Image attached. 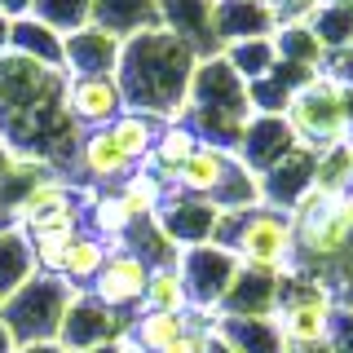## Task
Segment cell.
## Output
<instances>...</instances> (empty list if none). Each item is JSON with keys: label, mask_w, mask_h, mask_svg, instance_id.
Listing matches in <instances>:
<instances>
[{"label": "cell", "mask_w": 353, "mask_h": 353, "mask_svg": "<svg viewBox=\"0 0 353 353\" xmlns=\"http://www.w3.org/2000/svg\"><path fill=\"white\" fill-rule=\"evenodd\" d=\"M279 31V14L270 0H216V40L221 49L234 40H256Z\"/></svg>", "instance_id": "obj_19"}, {"label": "cell", "mask_w": 353, "mask_h": 353, "mask_svg": "<svg viewBox=\"0 0 353 353\" xmlns=\"http://www.w3.org/2000/svg\"><path fill=\"white\" fill-rule=\"evenodd\" d=\"M115 194L124 199V208L132 212V221H150L163 208V199H168V181H159L150 168H141V163H137V168L115 185Z\"/></svg>", "instance_id": "obj_31"}, {"label": "cell", "mask_w": 353, "mask_h": 353, "mask_svg": "<svg viewBox=\"0 0 353 353\" xmlns=\"http://www.w3.org/2000/svg\"><path fill=\"white\" fill-rule=\"evenodd\" d=\"M31 274H40V270H36L27 234H22V230H0V301L14 296Z\"/></svg>", "instance_id": "obj_32"}, {"label": "cell", "mask_w": 353, "mask_h": 353, "mask_svg": "<svg viewBox=\"0 0 353 353\" xmlns=\"http://www.w3.org/2000/svg\"><path fill=\"white\" fill-rule=\"evenodd\" d=\"M323 71L327 75H336L345 88H353V49H340V53H331V58L323 62Z\"/></svg>", "instance_id": "obj_42"}, {"label": "cell", "mask_w": 353, "mask_h": 353, "mask_svg": "<svg viewBox=\"0 0 353 353\" xmlns=\"http://www.w3.org/2000/svg\"><path fill=\"white\" fill-rule=\"evenodd\" d=\"M124 353H132V349H128V345H124Z\"/></svg>", "instance_id": "obj_52"}, {"label": "cell", "mask_w": 353, "mask_h": 353, "mask_svg": "<svg viewBox=\"0 0 353 353\" xmlns=\"http://www.w3.org/2000/svg\"><path fill=\"white\" fill-rule=\"evenodd\" d=\"M66 115L75 119L84 132L110 128L124 115V93H119L115 75H66V93H62Z\"/></svg>", "instance_id": "obj_11"}, {"label": "cell", "mask_w": 353, "mask_h": 353, "mask_svg": "<svg viewBox=\"0 0 353 353\" xmlns=\"http://www.w3.org/2000/svg\"><path fill=\"white\" fill-rule=\"evenodd\" d=\"M221 58L230 62V71L239 75L243 84H256L279 66V49H274V36H256V40H234L221 49Z\"/></svg>", "instance_id": "obj_28"}, {"label": "cell", "mask_w": 353, "mask_h": 353, "mask_svg": "<svg viewBox=\"0 0 353 353\" xmlns=\"http://www.w3.org/2000/svg\"><path fill=\"white\" fill-rule=\"evenodd\" d=\"M336 5H353V0H336Z\"/></svg>", "instance_id": "obj_51"}, {"label": "cell", "mask_w": 353, "mask_h": 353, "mask_svg": "<svg viewBox=\"0 0 353 353\" xmlns=\"http://www.w3.org/2000/svg\"><path fill=\"white\" fill-rule=\"evenodd\" d=\"M71 199H80V185L66 181V176H58V172H49V176H40V181L27 190V199L14 208V221H9V225H14V230H27L31 221H40L44 212L71 203Z\"/></svg>", "instance_id": "obj_27"}, {"label": "cell", "mask_w": 353, "mask_h": 353, "mask_svg": "<svg viewBox=\"0 0 353 353\" xmlns=\"http://www.w3.org/2000/svg\"><path fill=\"white\" fill-rule=\"evenodd\" d=\"M190 323H194V309H185V314H146V309H137L124 345L132 353H163L172 340H181L190 331Z\"/></svg>", "instance_id": "obj_23"}, {"label": "cell", "mask_w": 353, "mask_h": 353, "mask_svg": "<svg viewBox=\"0 0 353 353\" xmlns=\"http://www.w3.org/2000/svg\"><path fill=\"white\" fill-rule=\"evenodd\" d=\"M287 353H331V340H287Z\"/></svg>", "instance_id": "obj_44"}, {"label": "cell", "mask_w": 353, "mask_h": 353, "mask_svg": "<svg viewBox=\"0 0 353 353\" xmlns=\"http://www.w3.org/2000/svg\"><path fill=\"white\" fill-rule=\"evenodd\" d=\"M194 66H199V53L190 44L176 40L172 31L154 27L124 40L115 84L124 93L128 110H141L159 124H185V97H190Z\"/></svg>", "instance_id": "obj_2"}, {"label": "cell", "mask_w": 353, "mask_h": 353, "mask_svg": "<svg viewBox=\"0 0 353 353\" xmlns=\"http://www.w3.org/2000/svg\"><path fill=\"white\" fill-rule=\"evenodd\" d=\"M84 230L115 248L132 230V212L124 208V199L115 190H84Z\"/></svg>", "instance_id": "obj_25"}, {"label": "cell", "mask_w": 353, "mask_h": 353, "mask_svg": "<svg viewBox=\"0 0 353 353\" xmlns=\"http://www.w3.org/2000/svg\"><path fill=\"white\" fill-rule=\"evenodd\" d=\"M283 119L292 124V137L301 150L323 154L340 141H349V115H345V84L327 71H314L287 102Z\"/></svg>", "instance_id": "obj_5"}, {"label": "cell", "mask_w": 353, "mask_h": 353, "mask_svg": "<svg viewBox=\"0 0 353 353\" xmlns=\"http://www.w3.org/2000/svg\"><path fill=\"white\" fill-rule=\"evenodd\" d=\"M154 225L168 234L176 248H199V243H212L216 234V221H221V208H212L208 199H194V194H181V190H168L163 208L150 216Z\"/></svg>", "instance_id": "obj_12"}, {"label": "cell", "mask_w": 353, "mask_h": 353, "mask_svg": "<svg viewBox=\"0 0 353 353\" xmlns=\"http://www.w3.org/2000/svg\"><path fill=\"white\" fill-rule=\"evenodd\" d=\"M119 53H124V40L88 22V27L62 36V71L66 75H115Z\"/></svg>", "instance_id": "obj_16"}, {"label": "cell", "mask_w": 353, "mask_h": 353, "mask_svg": "<svg viewBox=\"0 0 353 353\" xmlns=\"http://www.w3.org/2000/svg\"><path fill=\"white\" fill-rule=\"evenodd\" d=\"M141 309H146V314H185V309H190V296H185V283H181V274H176V265L150 270L146 292H141Z\"/></svg>", "instance_id": "obj_35"}, {"label": "cell", "mask_w": 353, "mask_h": 353, "mask_svg": "<svg viewBox=\"0 0 353 353\" xmlns=\"http://www.w3.org/2000/svg\"><path fill=\"white\" fill-rule=\"evenodd\" d=\"M106 252H110V243H102L97 234H84L66 248V256H62V270H58V279L62 283H71L75 292H88V283L97 279V270H102V261H106Z\"/></svg>", "instance_id": "obj_30"}, {"label": "cell", "mask_w": 353, "mask_h": 353, "mask_svg": "<svg viewBox=\"0 0 353 353\" xmlns=\"http://www.w3.org/2000/svg\"><path fill=\"white\" fill-rule=\"evenodd\" d=\"M248 119H252L248 84L230 71V62L221 58V53L216 58H199L194 80H190V97H185V128H190L203 146H216V150L234 154Z\"/></svg>", "instance_id": "obj_3"}, {"label": "cell", "mask_w": 353, "mask_h": 353, "mask_svg": "<svg viewBox=\"0 0 353 353\" xmlns=\"http://www.w3.org/2000/svg\"><path fill=\"white\" fill-rule=\"evenodd\" d=\"M146 279H150V265L141 256H132L128 248H110L102 270H97V279L88 283V296L93 301H102L106 309H115V314L132 318L141 309V292H146Z\"/></svg>", "instance_id": "obj_9"}, {"label": "cell", "mask_w": 353, "mask_h": 353, "mask_svg": "<svg viewBox=\"0 0 353 353\" xmlns=\"http://www.w3.org/2000/svg\"><path fill=\"white\" fill-rule=\"evenodd\" d=\"M14 349H18V340L9 336V327H5V323H0V353H14Z\"/></svg>", "instance_id": "obj_47"}, {"label": "cell", "mask_w": 353, "mask_h": 353, "mask_svg": "<svg viewBox=\"0 0 353 353\" xmlns=\"http://www.w3.org/2000/svg\"><path fill=\"white\" fill-rule=\"evenodd\" d=\"M212 331L234 353H287V340H283V331H279L274 318H230V314H216Z\"/></svg>", "instance_id": "obj_21"}, {"label": "cell", "mask_w": 353, "mask_h": 353, "mask_svg": "<svg viewBox=\"0 0 353 353\" xmlns=\"http://www.w3.org/2000/svg\"><path fill=\"white\" fill-rule=\"evenodd\" d=\"M128 323L132 318L106 309L102 301H93L88 292H75L71 305H66V318L58 327V345L66 353H88V349H106V345H119L128 336Z\"/></svg>", "instance_id": "obj_8"}, {"label": "cell", "mask_w": 353, "mask_h": 353, "mask_svg": "<svg viewBox=\"0 0 353 353\" xmlns=\"http://www.w3.org/2000/svg\"><path fill=\"white\" fill-rule=\"evenodd\" d=\"M5 49H14V53H22V58H31V62H40V66L62 71V36L53 27H44L40 18H31V14L9 22Z\"/></svg>", "instance_id": "obj_24"}, {"label": "cell", "mask_w": 353, "mask_h": 353, "mask_svg": "<svg viewBox=\"0 0 353 353\" xmlns=\"http://www.w3.org/2000/svg\"><path fill=\"white\" fill-rule=\"evenodd\" d=\"M88 353H124V340H119V345H106V349H88Z\"/></svg>", "instance_id": "obj_49"}, {"label": "cell", "mask_w": 353, "mask_h": 353, "mask_svg": "<svg viewBox=\"0 0 353 353\" xmlns=\"http://www.w3.org/2000/svg\"><path fill=\"white\" fill-rule=\"evenodd\" d=\"M212 243L234 252L239 265L248 270H265L279 279L296 270V225L292 212H279V208L261 203L252 212H221Z\"/></svg>", "instance_id": "obj_4"}, {"label": "cell", "mask_w": 353, "mask_h": 353, "mask_svg": "<svg viewBox=\"0 0 353 353\" xmlns=\"http://www.w3.org/2000/svg\"><path fill=\"white\" fill-rule=\"evenodd\" d=\"M323 0H274V14H279V27L283 22H305Z\"/></svg>", "instance_id": "obj_41"}, {"label": "cell", "mask_w": 353, "mask_h": 353, "mask_svg": "<svg viewBox=\"0 0 353 353\" xmlns=\"http://www.w3.org/2000/svg\"><path fill=\"white\" fill-rule=\"evenodd\" d=\"M327 340H331V353H353V305H336Z\"/></svg>", "instance_id": "obj_40"}, {"label": "cell", "mask_w": 353, "mask_h": 353, "mask_svg": "<svg viewBox=\"0 0 353 353\" xmlns=\"http://www.w3.org/2000/svg\"><path fill=\"white\" fill-rule=\"evenodd\" d=\"M62 93L66 71L40 66L14 49L0 53V146L75 181L84 128L66 115Z\"/></svg>", "instance_id": "obj_1"}, {"label": "cell", "mask_w": 353, "mask_h": 353, "mask_svg": "<svg viewBox=\"0 0 353 353\" xmlns=\"http://www.w3.org/2000/svg\"><path fill=\"white\" fill-rule=\"evenodd\" d=\"M159 27L185 40L199 58H216V0H159Z\"/></svg>", "instance_id": "obj_14"}, {"label": "cell", "mask_w": 353, "mask_h": 353, "mask_svg": "<svg viewBox=\"0 0 353 353\" xmlns=\"http://www.w3.org/2000/svg\"><path fill=\"white\" fill-rule=\"evenodd\" d=\"M75 287L62 283L58 274H31L14 296L0 301V323L9 327V336L18 345H44V340H58V327L66 318Z\"/></svg>", "instance_id": "obj_6"}, {"label": "cell", "mask_w": 353, "mask_h": 353, "mask_svg": "<svg viewBox=\"0 0 353 353\" xmlns=\"http://www.w3.org/2000/svg\"><path fill=\"white\" fill-rule=\"evenodd\" d=\"M176 274H181V283H185L190 309L216 318V309H221L230 283H234V274H239V256L225 252V248H216V243H199V248H185L181 256H176Z\"/></svg>", "instance_id": "obj_7"}, {"label": "cell", "mask_w": 353, "mask_h": 353, "mask_svg": "<svg viewBox=\"0 0 353 353\" xmlns=\"http://www.w3.org/2000/svg\"><path fill=\"white\" fill-rule=\"evenodd\" d=\"M31 18H40L44 27H53L58 36H71L93 22V0H36Z\"/></svg>", "instance_id": "obj_38"}, {"label": "cell", "mask_w": 353, "mask_h": 353, "mask_svg": "<svg viewBox=\"0 0 353 353\" xmlns=\"http://www.w3.org/2000/svg\"><path fill=\"white\" fill-rule=\"evenodd\" d=\"M279 287H283L279 274L239 265V274H234V283H230V292H225V301H221L216 314H230V318H274V309H279Z\"/></svg>", "instance_id": "obj_18"}, {"label": "cell", "mask_w": 353, "mask_h": 353, "mask_svg": "<svg viewBox=\"0 0 353 353\" xmlns=\"http://www.w3.org/2000/svg\"><path fill=\"white\" fill-rule=\"evenodd\" d=\"M5 36H9V18H0V53H5Z\"/></svg>", "instance_id": "obj_50"}, {"label": "cell", "mask_w": 353, "mask_h": 353, "mask_svg": "<svg viewBox=\"0 0 353 353\" xmlns=\"http://www.w3.org/2000/svg\"><path fill=\"white\" fill-rule=\"evenodd\" d=\"M14 353H66L58 340H44V345H18Z\"/></svg>", "instance_id": "obj_45"}, {"label": "cell", "mask_w": 353, "mask_h": 353, "mask_svg": "<svg viewBox=\"0 0 353 353\" xmlns=\"http://www.w3.org/2000/svg\"><path fill=\"white\" fill-rule=\"evenodd\" d=\"M132 168H137V163L115 146V137H110L106 128L84 132L80 163H75V185H80V190H115Z\"/></svg>", "instance_id": "obj_15"}, {"label": "cell", "mask_w": 353, "mask_h": 353, "mask_svg": "<svg viewBox=\"0 0 353 353\" xmlns=\"http://www.w3.org/2000/svg\"><path fill=\"white\" fill-rule=\"evenodd\" d=\"M31 5H36V0H0V18H27L31 14Z\"/></svg>", "instance_id": "obj_43"}, {"label": "cell", "mask_w": 353, "mask_h": 353, "mask_svg": "<svg viewBox=\"0 0 353 353\" xmlns=\"http://www.w3.org/2000/svg\"><path fill=\"white\" fill-rule=\"evenodd\" d=\"M194 150H199V137H194V132L185 128V124H163L141 168H150L154 176H159V181H168V190H172V176H176V168H181V163L190 159Z\"/></svg>", "instance_id": "obj_26"}, {"label": "cell", "mask_w": 353, "mask_h": 353, "mask_svg": "<svg viewBox=\"0 0 353 353\" xmlns=\"http://www.w3.org/2000/svg\"><path fill=\"white\" fill-rule=\"evenodd\" d=\"M314 190L318 194H349L353 190V141H340V146L318 154Z\"/></svg>", "instance_id": "obj_37"}, {"label": "cell", "mask_w": 353, "mask_h": 353, "mask_svg": "<svg viewBox=\"0 0 353 353\" xmlns=\"http://www.w3.org/2000/svg\"><path fill=\"white\" fill-rule=\"evenodd\" d=\"M292 150H296L292 124H287L283 115H261V110H252L248 128H243V137H239V146H234V159L248 172L265 176L274 163H283Z\"/></svg>", "instance_id": "obj_13"}, {"label": "cell", "mask_w": 353, "mask_h": 353, "mask_svg": "<svg viewBox=\"0 0 353 353\" xmlns=\"http://www.w3.org/2000/svg\"><path fill=\"white\" fill-rule=\"evenodd\" d=\"M230 168H234V154H230V150H216V146H203V141H199V150L181 163V168H176L172 190L194 194V199H208V203H212L216 190L225 185Z\"/></svg>", "instance_id": "obj_20"}, {"label": "cell", "mask_w": 353, "mask_h": 353, "mask_svg": "<svg viewBox=\"0 0 353 353\" xmlns=\"http://www.w3.org/2000/svg\"><path fill=\"white\" fill-rule=\"evenodd\" d=\"M314 163H318L314 150L296 146L283 163H274V168L261 176V203L279 208V212H296L301 199L314 190Z\"/></svg>", "instance_id": "obj_17"}, {"label": "cell", "mask_w": 353, "mask_h": 353, "mask_svg": "<svg viewBox=\"0 0 353 353\" xmlns=\"http://www.w3.org/2000/svg\"><path fill=\"white\" fill-rule=\"evenodd\" d=\"M115 248H128L132 256H141L150 265V270H163V265H176V256H181V248H176V243L163 234L159 225H154V221H132V230L124 239L115 243Z\"/></svg>", "instance_id": "obj_33"}, {"label": "cell", "mask_w": 353, "mask_h": 353, "mask_svg": "<svg viewBox=\"0 0 353 353\" xmlns=\"http://www.w3.org/2000/svg\"><path fill=\"white\" fill-rule=\"evenodd\" d=\"M93 27L132 40L159 27V0H93Z\"/></svg>", "instance_id": "obj_22"}, {"label": "cell", "mask_w": 353, "mask_h": 353, "mask_svg": "<svg viewBox=\"0 0 353 353\" xmlns=\"http://www.w3.org/2000/svg\"><path fill=\"white\" fill-rule=\"evenodd\" d=\"M203 353H234V349H230L225 340H221L216 331H212V336H208V345H203Z\"/></svg>", "instance_id": "obj_46"}, {"label": "cell", "mask_w": 353, "mask_h": 353, "mask_svg": "<svg viewBox=\"0 0 353 353\" xmlns=\"http://www.w3.org/2000/svg\"><path fill=\"white\" fill-rule=\"evenodd\" d=\"M274 49H279V62H292V66H309V71H323L327 53L323 44L314 40V31L305 22H283L274 31Z\"/></svg>", "instance_id": "obj_36"}, {"label": "cell", "mask_w": 353, "mask_h": 353, "mask_svg": "<svg viewBox=\"0 0 353 353\" xmlns=\"http://www.w3.org/2000/svg\"><path fill=\"white\" fill-rule=\"evenodd\" d=\"M159 119H150V115H141V110H124V115L115 119L106 132L115 137V146L128 154L132 163H146V154H150V146H154V137H159Z\"/></svg>", "instance_id": "obj_34"}, {"label": "cell", "mask_w": 353, "mask_h": 353, "mask_svg": "<svg viewBox=\"0 0 353 353\" xmlns=\"http://www.w3.org/2000/svg\"><path fill=\"white\" fill-rule=\"evenodd\" d=\"M323 283L331 287V296H336V305H353V234H349L345 252L336 256V265L327 270V279H323Z\"/></svg>", "instance_id": "obj_39"}, {"label": "cell", "mask_w": 353, "mask_h": 353, "mask_svg": "<svg viewBox=\"0 0 353 353\" xmlns=\"http://www.w3.org/2000/svg\"><path fill=\"white\" fill-rule=\"evenodd\" d=\"M22 234H27V243H31L36 270H40V274H58L66 248H71V243L84 234V190H80V199H71V203L44 212L40 221H31Z\"/></svg>", "instance_id": "obj_10"}, {"label": "cell", "mask_w": 353, "mask_h": 353, "mask_svg": "<svg viewBox=\"0 0 353 353\" xmlns=\"http://www.w3.org/2000/svg\"><path fill=\"white\" fill-rule=\"evenodd\" d=\"M345 115H349V141H353V88H345Z\"/></svg>", "instance_id": "obj_48"}, {"label": "cell", "mask_w": 353, "mask_h": 353, "mask_svg": "<svg viewBox=\"0 0 353 353\" xmlns=\"http://www.w3.org/2000/svg\"><path fill=\"white\" fill-rule=\"evenodd\" d=\"M305 27L314 31V40L323 44L327 58H331V53H340V49H353V5L323 0V5L305 18Z\"/></svg>", "instance_id": "obj_29"}]
</instances>
